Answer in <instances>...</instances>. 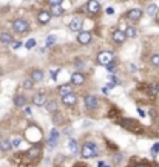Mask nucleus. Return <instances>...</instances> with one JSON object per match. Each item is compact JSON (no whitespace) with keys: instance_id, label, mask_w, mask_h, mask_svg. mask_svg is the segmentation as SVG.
<instances>
[{"instance_id":"1","label":"nucleus","mask_w":159,"mask_h":167,"mask_svg":"<svg viewBox=\"0 0 159 167\" xmlns=\"http://www.w3.org/2000/svg\"><path fill=\"white\" fill-rule=\"evenodd\" d=\"M99 155V149L94 142H85L82 147V156L84 158H93V156Z\"/></svg>"},{"instance_id":"2","label":"nucleus","mask_w":159,"mask_h":167,"mask_svg":"<svg viewBox=\"0 0 159 167\" xmlns=\"http://www.w3.org/2000/svg\"><path fill=\"white\" fill-rule=\"evenodd\" d=\"M113 61H114V56H113L111 51H102V53H99V56H97V62L103 67L111 65Z\"/></svg>"},{"instance_id":"3","label":"nucleus","mask_w":159,"mask_h":167,"mask_svg":"<svg viewBox=\"0 0 159 167\" xmlns=\"http://www.w3.org/2000/svg\"><path fill=\"white\" fill-rule=\"evenodd\" d=\"M13 30L17 31V33H25V31L30 30V25H28V22H26V20L17 19V20H14V22H13Z\"/></svg>"},{"instance_id":"4","label":"nucleus","mask_w":159,"mask_h":167,"mask_svg":"<svg viewBox=\"0 0 159 167\" xmlns=\"http://www.w3.org/2000/svg\"><path fill=\"white\" fill-rule=\"evenodd\" d=\"M87 8H88V13L90 14H97L101 11V3L97 2V0H91V2H88V5H87Z\"/></svg>"},{"instance_id":"5","label":"nucleus","mask_w":159,"mask_h":167,"mask_svg":"<svg viewBox=\"0 0 159 167\" xmlns=\"http://www.w3.org/2000/svg\"><path fill=\"white\" fill-rule=\"evenodd\" d=\"M37 20H39L40 25H46L51 20V13L50 11H40L39 16H37Z\"/></svg>"},{"instance_id":"6","label":"nucleus","mask_w":159,"mask_h":167,"mask_svg":"<svg viewBox=\"0 0 159 167\" xmlns=\"http://www.w3.org/2000/svg\"><path fill=\"white\" fill-rule=\"evenodd\" d=\"M77 40L82 45L90 44L91 42V33H88V31H82V33H79V36H77Z\"/></svg>"},{"instance_id":"7","label":"nucleus","mask_w":159,"mask_h":167,"mask_svg":"<svg viewBox=\"0 0 159 167\" xmlns=\"http://www.w3.org/2000/svg\"><path fill=\"white\" fill-rule=\"evenodd\" d=\"M85 82V76L82 73H73L71 74V84L73 85H82Z\"/></svg>"},{"instance_id":"8","label":"nucleus","mask_w":159,"mask_h":167,"mask_svg":"<svg viewBox=\"0 0 159 167\" xmlns=\"http://www.w3.org/2000/svg\"><path fill=\"white\" fill-rule=\"evenodd\" d=\"M85 105H87V109H90V110L96 109V107H97V98H96V96H93V94L87 96V98H85Z\"/></svg>"},{"instance_id":"9","label":"nucleus","mask_w":159,"mask_h":167,"mask_svg":"<svg viewBox=\"0 0 159 167\" xmlns=\"http://www.w3.org/2000/svg\"><path fill=\"white\" fill-rule=\"evenodd\" d=\"M125 33L124 31H120V30H114L113 31V40L116 42V44H122V42H125Z\"/></svg>"},{"instance_id":"10","label":"nucleus","mask_w":159,"mask_h":167,"mask_svg":"<svg viewBox=\"0 0 159 167\" xmlns=\"http://www.w3.org/2000/svg\"><path fill=\"white\" fill-rule=\"evenodd\" d=\"M141 16H142V9H139V8L130 9V11L127 13V17H128L130 20H139Z\"/></svg>"},{"instance_id":"11","label":"nucleus","mask_w":159,"mask_h":167,"mask_svg":"<svg viewBox=\"0 0 159 167\" xmlns=\"http://www.w3.org/2000/svg\"><path fill=\"white\" fill-rule=\"evenodd\" d=\"M124 127H127V128H130V130H133V132H141V125H138V122L131 121V119L124 121Z\"/></svg>"},{"instance_id":"12","label":"nucleus","mask_w":159,"mask_h":167,"mask_svg":"<svg viewBox=\"0 0 159 167\" xmlns=\"http://www.w3.org/2000/svg\"><path fill=\"white\" fill-rule=\"evenodd\" d=\"M70 30L74 31V33H76V31H80V30H82V20H80L79 17L73 19V20L70 22Z\"/></svg>"},{"instance_id":"13","label":"nucleus","mask_w":159,"mask_h":167,"mask_svg":"<svg viewBox=\"0 0 159 167\" xmlns=\"http://www.w3.org/2000/svg\"><path fill=\"white\" fill-rule=\"evenodd\" d=\"M57 139H59V132H57V128H53L51 133H50V139H48L51 147H54V145L57 144Z\"/></svg>"},{"instance_id":"14","label":"nucleus","mask_w":159,"mask_h":167,"mask_svg":"<svg viewBox=\"0 0 159 167\" xmlns=\"http://www.w3.org/2000/svg\"><path fill=\"white\" fill-rule=\"evenodd\" d=\"M31 80L32 82H42L43 80V71L42 70H34L31 73Z\"/></svg>"},{"instance_id":"15","label":"nucleus","mask_w":159,"mask_h":167,"mask_svg":"<svg viewBox=\"0 0 159 167\" xmlns=\"http://www.w3.org/2000/svg\"><path fill=\"white\" fill-rule=\"evenodd\" d=\"M62 101L65 105H74L76 102H77V98L71 93V94H67V96H62Z\"/></svg>"},{"instance_id":"16","label":"nucleus","mask_w":159,"mask_h":167,"mask_svg":"<svg viewBox=\"0 0 159 167\" xmlns=\"http://www.w3.org/2000/svg\"><path fill=\"white\" fill-rule=\"evenodd\" d=\"M32 102H34V105L40 107V105H43L46 102V98H45V94H43V93H39V94H36L34 98H32Z\"/></svg>"},{"instance_id":"17","label":"nucleus","mask_w":159,"mask_h":167,"mask_svg":"<svg viewBox=\"0 0 159 167\" xmlns=\"http://www.w3.org/2000/svg\"><path fill=\"white\" fill-rule=\"evenodd\" d=\"M62 14H63V6L62 5L51 8V17H59V16H62Z\"/></svg>"},{"instance_id":"18","label":"nucleus","mask_w":159,"mask_h":167,"mask_svg":"<svg viewBox=\"0 0 159 167\" xmlns=\"http://www.w3.org/2000/svg\"><path fill=\"white\" fill-rule=\"evenodd\" d=\"M0 42L2 44H13V36L9 33H2L0 34Z\"/></svg>"},{"instance_id":"19","label":"nucleus","mask_w":159,"mask_h":167,"mask_svg":"<svg viewBox=\"0 0 159 167\" xmlns=\"http://www.w3.org/2000/svg\"><path fill=\"white\" fill-rule=\"evenodd\" d=\"M26 104V98H25V96H15V98H14V105L15 107H23Z\"/></svg>"},{"instance_id":"20","label":"nucleus","mask_w":159,"mask_h":167,"mask_svg":"<svg viewBox=\"0 0 159 167\" xmlns=\"http://www.w3.org/2000/svg\"><path fill=\"white\" fill-rule=\"evenodd\" d=\"M59 93L62 94V96H67V94L73 93V90H71L70 85H60V87H59Z\"/></svg>"},{"instance_id":"21","label":"nucleus","mask_w":159,"mask_h":167,"mask_svg":"<svg viewBox=\"0 0 159 167\" xmlns=\"http://www.w3.org/2000/svg\"><path fill=\"white\" fill-rule=\"evenodd\" d=\"M9 149H11V141L2 139V141H0V150H2V152H8Z\"/></svg>"},{"instance_id":"22","label":"nucleus","mask_w":159,"mask_h":167,"mask_svg":"<svg viewBox=\"0 0 159 167\" xmlns=\"http://www.w3.org/2000/svg\"><path fill=\"white\" fill-rule=\"evenodd\" d=\"M70 150H71V153H77L79 152V144L76 139H70Z\"/></svg>"},{"instance_id":"23","label":"nucleus","mask_w":159,"mask_h":167,"mask_svg":"<svg viewBox=\"0 0 159 167\" xmlns=\"http://www.w3.org/2000/svg\"><path fill=\"white\" fill-rule=\"evenodd\" d=\"M46 110L50 111V113H56V110H57V104L54 101H51V102H48V105H46Z\"/></svg>"},{"instance_id":"24","label":"nucleus","mask_w":159,"mask_h":167,"mask_svg":"<svg viewBox=\"0 0 159 167\" xmlns=\"http://www.w3.org/2000/svg\"><path fill=\"white\" fill-rule=\"evenodd\" d=\"M125 36H127V37H131V39H133V37H136V30L133 28V26H128V28L125 30Z\"/></svg>"},{"instance_id":"25","label":"nucleus","mask_w":159,"mask_h":167,"mask_svg":"<svg viewBox=\"0 0 159 167\" xmlns=\"http://www.w3.org/2000/svg\"><path fill=\"white\" fill-rule=\"evenodd\" d=\"M147 14H148L150 17H153V16L156 14V5H155V3L148 5V8H147Z\"/></svg>"},{"instance_id":"26","label":"nucleus","mask_w":159,"mask_h":167,"mask_svg":"<svg viewBox=\"0 0 159 167\" xmlns=\"http://www.w3.org/2000/svg\"><path fill=\"white\" fill-rule=\"evenodd\" d=\"M54 42H56V36H54V34H50V36L46 37V47H50V45H53Z\"/></svg>"},{"instance_id":"27","label":"nucleus","mask_w":159,"mask_h":167,"mask_svg":"<svg viewBox=\"0 0 159 167\" xmlns=\"http://www.w3.org/2000/svg\"><path fill=\"white\" fill-rule=\"evenodd\" d=\"M39 153H40L39 149H30L28 152H26V155H28V156H37Z\"/></svg>"},{"instance_id":"28","label":"nucleus","mask_w":159,"mask_h":167,"mask_svg":"<svg viewBox=\"0 0 159 167\" xmlns=\"http://www.w3.org/2000/svg\"><path fill=\"white\" fill-rule=\"evenodd\" d=\"M23 88H26V90H31V88H32V80H31V79L23 80Z\"/></svg>"},{"instance_id":"29","label":"nucleus","mask_w":159,"mask_h":167,"mask_svg":"<svg viewBox=\"0 0 159 167\" xmlns=\"http://www.w3.org/2000/svg\"><path fill=\"white\" fill-rule=\"evenodd\" d=\"M148 93H150L151 96H155V94L158 93V85H156V84H151V87L148 88Z\"/></svg>"},{"instance_id":"30","label":"nucleus","mask_w":159,"mask_h":167,"mask_svg":"<svg viewBox=\"0 0 159 167\" xmlns=\"http://www.w3.org/2000/svg\"><path fill=\"white\" fill-rule=\"evenodd\" d=\"M151 63H153L155 67H159V54L151 56Z\"/></svg>"},{"instance_id":"31","label":"nucleus","mask_w":159,"mask_h":167,"mask_svg":"<svg viewBox=\"0 0 159 167\" xmlns=\"http://www.w3.org/2000/svg\"><path fill=\"white\" fill-rule=\"evenodd\" d=\"M34 45H36V40H34V39H30V40H26V44H25V47L28 48V50H31V48L34 47Z\"/></svg>"},{"instance_id":"32","label":"nucleus","mask_w":159,"mask_h":167,"mask_svg":"<svg viewBox=\"0 0 159 167\" xmlns=\"http://www.w3.org/2000/svg\"><path fill=\"white\" fill-rule=\"evenodd\" d=\"M20 144V138H13L11 139V147H19Z\"/></svg>"},{"instance_id":"33","label":"nucleus","mask_w":159,"mask_h":167,"mask_svg":"<svg viewBox=\"0 0 159 167\" xmlns=\"http://www.w3.org/2000/svg\"><path fill=\"white\" fill-rule=\"evenodd\" d=\"M158 152H159V142H156V144L151 147V153H153V155H156Z\"/></svg>"},{"instance_id":"34","label":"nucleus","mask_w":159,"mask_h":167,"mask_svg":"<svg viewBox=\"0 0 159 167\" xmlns=\"http://www.w3.org/2000/svg\"><path fill=\"white\" fill-rule=\"evenodd\" d=\"M59 5H62L59 0H51V2H50V6H51V8H53V6H59Z\"/></svg>"},{"instance_id":"35","label":"nucleus","mask_w":159,"mask_h":167,"mask_svg":"<svg viewBox=\"0 0 159 167\" xmlns=\"http://www.w3.org/2000/svg\"><path fill=\"white\" fill-rule=\"evenodd\" d=\"M57 73H59V70H54V71H51V78H53V80H56V79H57Z\"/></svg>"},{"instance_id":"36","label":"nucleus","mask_w":159,"mask_h":167,"mask_svg":"<svg viewBox=\"0 0 159 167\" xmlns=\"http://www.w3.org/2000/svg\"><path fill=\"white\" fill-rule=\"evenodd\" d=\"M22 44H20V42H13V44H11V47H13L14 48V50H17V48L20 47Z\"/></svg>"},{"instance_id":"37","label":"nucleus","mask_w":159,"mask_h":167,"mask_svg":"<svg viewBox=\"0 0 159 167\" xmlns=\"http://www.w3.org/2000/svg\"><path fill=\"white\" fill-rule=\"evenodd\" d=\"M114 13V9L111 8V6H110V8H107V14H113Z\"/></svg>"},{"instance_id":"38","label":"nucleus","mask_w":159,"mask_h":167,"mask_svg":"<svg viewBox=\"0 0 159 167\" xmlns=\"http://www.w3.org/2000/svg\"><path fill=\"white\" fill-rule=\"evenodd\" d=\"M107 70H108V71H114V65H113V63H111V65H108Z\"/></svg>"},{"instance_id":"39","label":"nucleus","mask_w":159,"mask_h":167,"mask_svg":"<svg viewBox=\"0 0 159 167\" xmlns=\"http://www.w3.org/2000/svg\"><path fill=\"white\" fill-rule=\"evenodd\" d=\"M25 113H26V115H31V109H30V107H26V110H25Z\"/></svg>"},{"instance_id":"40","label":"nucleus","mask_w":159,"mask_h":167,"mask_svg":"<svg viewBox=\"0 0 159 167\" xmlns=\"http://www.w3.org/2000/svg\"><path fill=\"white\" fill-rule=\"evenodd\" d=\"M97 166H99V167H108L105 163H99V164H97Z\"/></svg>"},{"instance_id":"41","label":"nucleus","mask_w":159,"mask_h":167,"mask_svg":"<svg viewBox=\"0 0 159 167\" xmlns=\"http://www.w3.org/2000/svg\"><path fill=\"white\" fill-rule=\"evenodd\" d=\"M138 111H139V115H141V116H145V113H144V111H142L141 109H138Z\"/></svg>"},{"instance_id":"42","label":"nucleus","mask_w":159,"mask_h":167,"mask_svg":"<svg viewBox=\"0 0 159 167\" xmlns=\"http://www.w3.org/2000/svg\"><path fill=\"white\" fill-rule=\"evenodd\" d=\"M138 167H145V166H138Z\"/></svg>"},{"instance_id":"43","label":"nucleus","mask_w":159,"mask_h":167,"mask_svg":"<svg viewBox=\"0 0 159 167\" xmlns=\"http://www.w3.org/2000/svg\"><path fill=\"white\" fill-rule=\"evenodd\" d=\"M0 74H2V68H0Z\"/></svg>"},{"instance_id":"44","label":"nucleus","mask_w":159,"mask_h":167,"mask_svg":"<svg viewBox=\"0 0 159 167\" xmlns=\"http://www.w3.org/2000/svg\"><path fill=\"white\" fill-rule=\"evenodd\" d=\"M0 141H2V139H0Z\"/></svg>"},{"instance_id":"45","label":"nucleus","mask_w":159,"mask_h":167,"mask_svg":"<svg viewBox=\"0 0 159 167\" xmlns=\"http://www.w3.org/2000/svg\"><path fill=\"white\" fill-rule=\"evenodd\" d=\"M80 167H82V166H80Z\"/></svg>"}]
</instances>
